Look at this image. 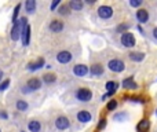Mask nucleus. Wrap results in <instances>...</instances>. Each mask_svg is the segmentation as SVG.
Listing matches in <instances>:
<instances>
[{"instance_id": "nucleus-6", "label": "nucleus", "mask_w": 157, "mask_h": 132, "mask_svg": "<svg viewBox=\"0 0 157 132\" xmlns=\"http://www.w3.org/2000/svg\"><path fill=\"white\" fill-rule=\"evenodd\" d=\"M57 61L59 63H68L72 61V54L69 51H61L59 54L57 55Z\"/></svg>"}, {"instance_id": "nucleus-20", "label": "nucleus", "mask_w": 157, "mask_h": 132, "mask_svg": "<svg viewBox=\"0 0 157 132\" xmlns=\"http://www.w3.org/2000/svg\"><path fill=\"white\" fill-rule=\"evenodd\" d=\"M69 8H72V10H81L83 3L80 2V0H72V2L69 3Z\"/></svg>"}, {"instance_id": "nucleus-28", "label": "nucleus", "mask_w": 157, "mask_h": 132, "mask_svg": "<svg viewBox=\"0 0 157 132\" xmlns=\"http://www.w3.org/2000/svg\"><path fill=\"white\" fill-rule=\"evenodd\" d=\"M105 127H106V120H105V118H102V120L99 121V124H98V129L101 131V129H103Z\"/></svg>"}, {"instance_id": "nucleus-19", "label": "nucleus", "mask_w": 157, "mask_h": 132, "mask_svg": "<svg viewBox=\"0 0 157 132\" xmlns=\"http://www.w3.org/2000/svg\"><path fill=\"white\" fill-rule=\"evenodd\" d=\"M102 73H103V66L102 65H94L91 68V74H94V76H101Z\"/></svg>"}, {"instance_id": "nucleus-22", "label": "nucleus", "mask_w": 157, "mask_h": 132, "mask_svg": "<svg viewBox=\"0 0 157 132\" xmlns=\"http://www.w3.org/2000/svg\"><path fill=\"white\" fill-rule=\"evenodd\" d=\"M55 80H57V77H55V74H52V73H47V74H44L43 76V81L48 82V84L54 82Z\"/></svg>"}, {"instance_id": "nucleus-9", "label": "nucleus", "mask_w": 157, "mask_h": 132, "mask_svg": "<svg viewBox=\"0 0 157 132\" xmlns=\"http://www.w3.org/2000/svg\"><path fill=\"white\" fill-rule=\"evenodd\" d=\"M41 87V81L39 79H30L26 84V88H29V91H36Z\"/></svg>"}, {"instance_id": "nucleus-11", "label": "nucleus", "mask_w": 157, "mask_h": 132, "mask_svg": "<svg viewBox=\"0 0 157 132\" xmlns=\"http://www.w3.org/2000/svg\"><path fill=\"white\" fill-rule=\"evenodd\" d=\"M123 87L125 88V90H136L138 85H136V82L134 81L132 77H128V79H125L123 81Z\"/></svg>"}, {"instance_id": "nucleus-12", "label": "nucleus", "mask_w": 157, "mask_h": 132, "mask_svg": "<svg viewBox=\"0 0 157 132\" xmlns=\"http://www.w3.org/2000/svg\"><path fill=\"white\" fill-rule=\"evenodd\" d=\"M136 18H138V21H139L140 24H146V22H148V19H149L148 11H146V10H138L136 11Z\"/></svg>"}, {"instance_id": "nucleus-16", "label": "nucleus", "mask_w": 157, "mask_h": 132, "mask_svg": "<svg viewBox=\"0 0 157 132\" xmlns=\"http://www.w3.org/2000/svg\"><path fill=\"white\" fill-rule=\"evenodd\" d=\"M77 120H79L80 123H88V121L91 120V114L88 112L81 110V112H79V114H77Z\"/></svg>"}, {"instance_id": "nucleus-26", "label": "nucleus", "mask_w": 157, "mask_h": 132, "mask_svg": "<svg viewBox=\"0 0 157 132\" xmlns=\"http://www.w3.org/2000/svg\"><path fill=\"white\" fill-rule=\"evenodd\" d=\"M116 107H117V102H116L114 99H112V101L107 103V110H110V112H112V110H114Z\"/></svg>"}, {"instance_id": "nucleus-14", "label": "nucleus", "mask_w": 157, "mask_h": 132, "mask_svg": "<svg viewBox=\"0 0 157 132\" xmlns=\"http://www.w3.org/2000/svg\"><path fill=\"white\" fill-rule=\"evenodd\" d=\"M62 29H63V24L61 21H58V19H55V21H52L50 24V30L51 32H61Z\"/></svg>"}, {"instance_id": "nucleus-7", "label": "nucleus", "mask_w": 157, "mask_h": 132, "mask_svg": "<svg viewBox=\"0 0 157 132\" xmlns=\"http://www.w3.org/2000/svg\"><path fill=\"white\" fill-rule=\"evenodd\" d=\"M21 38H22V44H24V46H28V44H29V40H30V26L29 25H26V26L22 29Z\"/></svg>"}, {"instance_id": "nucleus-21", "label": "nucleus", "mask_w": 157, "mask_h": 132, "mask_svg": "<svg viewBox=\"0 0 157 132\" xmlns=\"http://www.w3.org/2000/svg\"><path fill=\"white\" fill-rule=\"evenodd\" d=\"M25 7H26L28 13H33V11L36 10V2L35 0H28V2L25 3Z\"/></svg>"}, {"instance_id": "nucleus-13", "label": "nucleus", "mask_w": 157, "mask_h": 132, "mask_svg": "<svg viewBox=\"0 0 157 132\" xmlns=\"http://www.w3.org/2000/svg\"><path fill=\"white\" fill-rule=\"evenodd\" d=\"M150 128V123L148 120H140L136 125L138 132H148V129Z\"/></svg>"}, {"instance_id": "nucleus-31", "label": "nucleus", "mask_w": 157, "mask_h": 132, "mask_svg": "<svg viewBox=\"0 0 157 132\" xmlns=\"http://www.w3.org/2000/svg\"><path fill=\"white\" fill-rule=\"evenodd\" d=\"M124 117H125V116H124V114H117V116H114V118H116V120H121V118H124Z\"/></svg>"}, {"instance_id": "nucleus-23", "label": "nucleus", "mask_w": 157, "mask_h": 132, "mask_svg": "<svg viewBox=\"0 0 157 132\" xmlns=\"http://www.w3.org/2000/svg\"><path fill=\"white\" fill-rule=\"evenodd\" d=\"M17 109L21 110V112H25V110H28V103L25 101H18L17 102Z\"/></svg>"}, {"instance_id": "nucleus-8", "label": "nucleus", "mask_w": 157, "mask_h": 132, "mask_svg": "<svg viewBox=\"0 0 157 132\" xmlns=\"http://www.w3.org/2000/svg\"><path fill=\"white\" fill-rule=\"evenodd\" d=\"M73 73L76 74V76H79V77H83V76H85V74L88 73V69H87V66L85 65H76L73 68Z\"/></svg>"}, {"instance_id": "nucleus-1", "label": "nucleus", "mask_w": 157, "mask_h": 132, "mask_svg": "<svg viewBox=\"0 0 157 132\" xmlns=\"http://www.w3.org/2000/svg\"><path fill=\"white\" fill-rule=\"evenodd\" d=\"M26 18H21L19 21H17L13 26V30H11V40L17 41L19 37H21V33H22V29L26 26Z\"/></svg>"}, {"instance_id": "nucleus-5", "label": "nucleus", "mask_w": 157, "mask_h": 132, "mask_svg": "<svg viewBox=\"0 0 157 132\" xmlns=\"http://www.w3.org/2000/svg\"><path fill=\"white\" fill-rule=\"evenodd\" d=\"M98 15L101 16V18H103V19L110 18V16L113 15L112 7H109V6H101V7L98 8Z\"/></svg>"}, {"instance_id": "nucleus-24", "label": "nucleus", "mask_w": 157, "mask_h": 132, "mask_svg": "<svg viewBox=\"0 0 157 132\" xmlns=\"http://www.w3.org/2000/svg\"><path fill=\"white\" fill-rule=\"evenodd\" d=\"M19 10H21V4H17L15 8H14V14H13V22H14V24L17 22V16H18Z\"/></svg>"}, {"instance_id": "nucleus-2", "label": "nucleus", "mask_w": 157, "mask_h": 132, "mask_svg": "<svg viewBox=\"0 0 157 132\" xmlns=\"http://www.w3.org/2000/svg\"><path fill=\"white\" fill-rule=\"evenodd\" d=\"M76 96L79 101L88 102V101H91V98H92V92H91V90H88V88H80V90L76 92Z\"/></svg>"}, {"instance_id": "nucleus-35", "label": "nucleus", "mask_w": 157, "mask_h": 132, "mask_svg": "<svg viewBox=\"0 0 157 132\" xmlns=\"http://www.w3.org/2000/svg\"><path fill=\"white\" fill-rule=\"evenodd\" d=\"M0 132H2V129H0Z\"/></svg>"}, {"instance_id": "nucleus-15", "label": "nucleus", "mask_w": 157, "mask_h": 132, "mask_svg": "<svg viewBox=\"0 0 157 132\" xmlns=\"http://www.w3.org/2000/svg\"><path fill=\"white\" fill-rule=\"evenodd\" d=\"M44 66V59L43 58H39L37 59V62H35V63H29L28 65V70H37V69H40V68H43Z\"/></svg>"}, {"instance_id": "nucleus-32", "label": "nucleus", "mask_w": 157, "mask_h": 132, "mask_svg": "<svg viewBox=\"0 0 157 132\" xmlns=\"http://www.w3.org/2000/svg\"><path fill=\"white\" fill-rule=\"evenodd\" d=\"M0 117H2V118H7V113L2 112V113H0Z\"/></svg>"}, {"instance_id": "nucleus-18", "label": "nucleus", "mask_w": 157, "mask_h": 132, "mask_svg": "<svg viewBox=\"0 0 157 132\" xmlns=\"http://www.w3.org/2000/svg\"><path fill=\"white\" fill-rule=\"evenodd\" d=\"M143 58H145V55L142 52H129V59L134 62H140Z\"/></svg>"}, {"instance_id": "nucleus-30", "label": "nucleus", "mask_w": 157, "mask_h": 132, "mask_svg": "<svg viewBox=\"0 0 157 132\" xmlns=\"http://www.w3.org/2000/svg\"><path fill=\"white\" fill-rule=\"evenodd\" d=\"M58 4H59V0H55V2H54V3H52V4H51V10H55Z\"/></svg>"}, {"instance_id": "nucleus-17", "label": "nucleus", "mask_w": 157, "mask_h": 132, "mask_svg": "<svg viewBox=\"0 0 157 132\" xmlns=\"http://www.w3.org/2000/svg\"><path fill=\"white\" fill-rule=\"evenodd\" d=\"M28 128H29V131L30 132H39L40 131V128H41V125H40V123L39 121H30L29 124H28Z\"/></svg>"}, {"instance_id": "nucleus-34", "label": "nucleus", "mask_w": 157, "mask_h": 132, "mask_svg": "<svg viewBox=\"0 0 157 132\" xmlns=\"http://www.w3.org/2000/svg\"><path fill=\"white\" fill-rule=\"evenodd\" d=\"M2 77H3V72L0 70V80H2Z\"/></svg>"}, {"instance_id": "nucleus-36", "label": "nucleus", "mask_w": 157, "mask_h": 132, "mask_svg": "<svg viewBox=\"0 0 157 132\" xmlns=\"http://www.w3.org/2000/svg\"><path fill=\"white\" fill-rule=\"evenodd\" d=\"M156 113H157V112H156Z\"/></svg>"}, {"instance_id": "nucleus-25", "label": "nucleus", "mask_w": 157, "mask_h": 132, "mask_svg": "<svg viewBox=\"0 0 157 132\" xmlns=\"http://www.w3.org/2000/svg\"><path fill=\"white\" fill-rule=\"evenodd\" d=\"M68 10H69V6H61L59 10H58V13L62 14V15H68V14H69Z\"/></svg>"}, {"instance_id": "nucleus-29", "label": "nucleus", "mask_w": 157, "mask_h": 132, "mask_svg": "<svg viewBox=\"0 0 157 132\" xmlns=\"http://www.w3.org/2000/svg\"><path fill=\"white\" fill-rule=\"evenodd\" d=\"M129 4H131L132 7H138V6L142 4V0H131V2H129Z\"/></svg>"}, {"instance_id": "nucleus-3", "label": "nucleus", "mask_w": 157, "mask_h": 132, "mask_svg": "<svg viewBox=\"0 0 157 132\" xmlns=\"http://www.w3.org/2000/svg\"><path fill=\"white\" fill-rule=\"evenodd\" d=\"M121 44L124 47H134L135 46V37L132 33L129 32H124L121 35Z\"/></svg>"}, {"instance_id": "nucleus-4", "label": "nucleus", "mask_w": 157, "mask_h": 132, "mask_svg": "<svg viewBox=\"0 0 157 132\" xmlns=\"http://www.w3.org/2000/svg\"><path fill=\"white\" fill-rule=\"evenodd\" d=\"M107 66H109L110 70L116 72V73H120V72L124 70V63H123V61H120V59H112V61H109Z\"/></svg>"}, {"instance_id": "nucleus-33", "label": "nucleus", "mask_w": 157, "mask_h": 132, "mask_svg": "<svg viewBox=\"0 0 157 132\" xmlns=\"http://www.w3.org/2000/svg\"><path fill=\"white\" fill-rule=\"evenodd\" d=\"M153 35H154V37L157 38V28H154V30H153Z\"/></svg>"}, {"instance_id": "nucleus-27", "label": "nucleus", "mask_w": 157, "mask_h": 132, "mask_svg": "<svg viewBox=\"0 0 157 132\" xmlns=\"http://www.w3.org/2000/svg\"><path fill=\"white\" fill-rule=\"evenodd\" d=\"M8 85H10V80H6V81H3L2 84H0V91H4L8 88Z\"/></svg>"}, {"instance_id": "nucleus-10", "label": "nucleus", "mask_w": 157, "mask_h": 132, "mask_svg": "<svg viewBox=\"0 0 157 132\" xmlns=\"http://www.w3.org/2000/svg\"><path fill=\"white\" fill-rule=\"evenodd\" d=\"M55 125L58 129H66L69 127V120L66 117H58L55 121Z\"/></svg>"}]
</instances>
